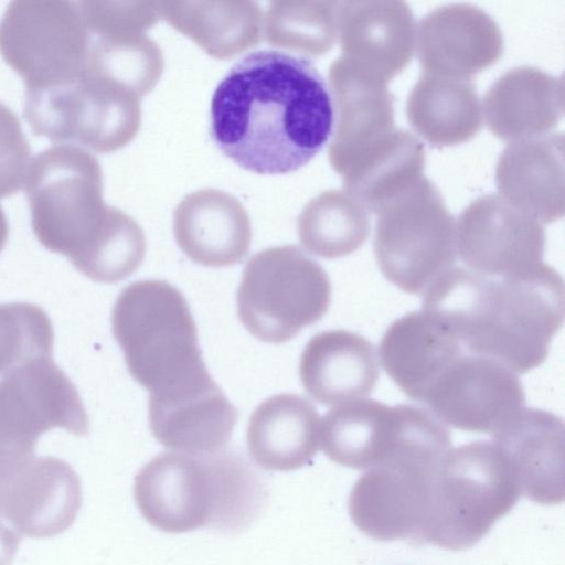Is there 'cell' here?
I'll return each mask as SVG.
<instances>
[{"mask_svg":"<svg viewBox=\"0 0 565 565\" xmlns=\"http://www.w3.org/2000/svg\"><path fill=\"white\" fill-rule=\"evenodd\" d=\"M329 86L310 60L260 50L242 57L217 85L210 131L217 148L258 174L294 172L329 141Z\"/></svg>","mask_w":565,"mask_h":565,"instance_id":"6da1fadb","label":"cell"},{"mask_svg":"<svg viewBox=\"0 0 565 565\" xmlns=\"http://www.w3.org/2000/svg\"><path fill=\"white\" fill-rule=\"evenodd\" d=\"M103 185L96 157L74 145L39 152L24 181L38 241L92 280L115 284L140 267L147 243L132 217L105 203Z\"/></svg>","mask_w":565,"mask_h":565,"instance_id":"7a4b0ae2","label":"cell"},{"mask_svg":"<svg viewBox=\"0 0 565 565\" xmlns=\"http://www.w3.org/2000/svg\"><path fill=\"white\" fill-rule=\"evenodd\" d=\"M564 297L561 274L545 263L507 278L451 267L422 295V311L446 328L467 353L526 373L545 361L563 326Z\"/></svg>","mask_w":565,"mask_h":565,"instance_id":"3957f363","label":"cell"},{"mask_svg":"<svg viewBox=\"0 0 565 565\" xmlns=\"http://www.w3.org/2000/svg\"><path fill=\"white\" fill-rule=\"evenodd\" d=\"M136 504L153 527L184 533L211 527L223 533L246 530L263 511L267 488L244 452H162L134 481Z\"/></svg>","mask_w":565,"mask_h":565,"instance_id":"277c9868","label":"cell"},{"mask_svg":"<svg viewBox=\"0 0 565 565\" xmlns=\"http://www.w3.org/2000/svg\"><path fill=\"white\" fill-rule=\"evenodd\" d=\"M111 329L129 373L150 399L175 398L214 382L188 301L168 281L139 280L124 288L113 308Z\"/></svg>","mask_w":565,"mask_h":565,"instance_id":"5b68a950","label":"cell"},{"mask_svg":"<svg viewBox=\"0 0 565 565\" xmlns=\"http://www.w3.org/2000/svg\"><path fill=\"white\" fill-rule=\"evenodd\" d=\"M451 434L424 407L406 415L397 445L355 481L348 500L354 525L377 541L420 544L429 490Z\"/></svg>","mask_w":565,"mask_h":565,"instance_id":"8992f818","label":"cell"},{"mask_svg":"<svg viewBox=\"0 0 565 565\" xmlns=\"http://www.w3.org/2000/svg\"><path fill=\"white\" fill-rule=\"evenodd\" d=\"M520 495L511 469L492 440L450 448L430 486L420 545L469 548L512 510Z\"/></svg>","mask_w":565,"mask_h":565,"instance_id":"52a82bcc","label":"cell"},{"mask_svg":"<svg viewBox=\"0 0 565 565\" xmlns=\"http://www.w3.org/2000/svg\"><path fill=\"white\" fill-rule=\"evenodd\" d=\"M331 284L323 267L300 247L282 245L247 262L237 288V315L256 339L284 343L328 311Z\"/></svg>","mask_w":565,"mask_h":565,"instance_id":"ba28073f","label":"cell"},{"mask_svg":"<svg viewBox=\"0 0 565 565\" xmlns=\"http://www.w3.org/2000/svg\"><path fill=\"white\" fill-rule=\"evenodd\" d=\"M376 214L373 250L381 273L393 285L422 296L454 267L456 221L426 177Z\"/></svg>","mask_w":565,"mask_h":565,"instance_id":"9c48e42d","label":"cell"},{"mask_svg":"<svg viewBox=\"0 0 565 565\" xmlns=\"http://www.w3.org/2000/svg\"><path fill=\"white\" fill-rule=\"evenodd\" d=\"M140 100L131 92L83 72L57 86L25 90L23 115L36 136L110 153L138 134Z\"/></svg>","mask_w":565,"mask_h":565,"instance_id":"30bf717a","label":"cell"},{"mask_svg":"<svg viewBox=\"0 0 565 565\" xmlns=\"http://www.w3.org/2000/svg\"><path fill=\"white\" fill-rule=\"evenodd\" d=\"M88 43L78 1H11L0 19V54L23 79L25 90L82 75Z\"/></svg>","mask_w":565,"mask_h":565,"instance_id":"8fae6325","label":"cell"},{"mask_svg":"<svg viewBox=\"0 0 565 565\" xmlns=\"http://www.w3.org/2000/svg\"><path fill=\"white\" fill-rule=\"evenodd\" d=\"M55 427L87 436L79 394L51 360L28 362L0 380V481L34 458L38 439Z\"/></svg>","mask_w":565,"mask_h":565,"instance_id":"7c38bea8","label":"cell"},{"mask_svg":"<svg viewBox=\"0 0 565 565\" xmlns=\"http://www.w3.org/2000/svg\"><path fill=\"white\" fill-rule=\"evenodd\" d=\"M543 224L497 194L472 201L456 222V249L467 269L492 278L516 277L543 264Z\"/></svg>","mask_w":565,"mask_h":565,"instance_id":"4fadbf2b","label":"cell"},{"mask_svg":"<svg viewBox=\"0 0 565 565\" xmlns=\"http://www.w3.org/2000/svg\"><path fill=\"white\" fill-rule=\"evenodd\" d=\"M423 403L444 424L493 434L524 408L525 394L515 372L466 352L440 374Z\"/></svg>","mask_w":565,"mask_h":565,"instance_id":"5bb4252c","label":"cell"},{"mask_svg":"<svg viewBox=\"0 0 565 565\" xmlns=\"http://www.w3.org/2000/svg\"><path fill=\"white\" fill-rule=\"evenodd\" d=\"M334 121L328 157L344 177L396 130L394 98L386 83L339 56L329 68Z\"/></svg>","mask_w":565,"mask_h":565,"instance_id":"9a60e30c","label":"cell"},{"mask_svg":"<svg viewBox=\"0 0 565 565\" xmlns=\"http://www.w3.org/2000/svg\"><path fill=\"white\" fill-rule=\"evenodd\" d=\"M82 501L81 480L71 465L34 457L0 481V522L21 536L51 537L73 524Z\"/></svg>","mask_w":565,"mask_h":565,"instance_id":"2e32d148","label":"cell"},{"mask_svg":"<svg viewBox=\"0 0 565 565\" xmlns=\"http://www.w3.org/2000/svg\"><path fill=\"white\" fill-rule=\"evenodd\" d=\"M415 45L423 73L469 79L501 57L503 35L481 8L449 3L420 19Z\"/></svg>","mask_w":565,"mask_h":565,"instance_id":"e0dca14e","label":"cell"},{"mask_svg":"<svg viewBox=\"0 0 565 565\" xmlns=\"http://www.w3.org/2000/svg\"><path fill=\"white\" fill-rule=\"evenodd\" d=\"M337 25L342 56L385 83L413 57L416 24L404 1H338Z\"/></svg>","mask_w":565,"mask_h":565,"instance_id":"ac0fdd59","label":"cell"},{"mask_svg":"<svg viewBox=\"0 0 565 565\" xmlns=\"http://www.w3.org/2000/svg\"><path fill=\"white\" fill-rule=\"evenodd\" d=\"M521 494L541 504L564 499V423L548 411L522 408L491 434Z\"/></svg>","mask_w":565,"mask_h":565,"instance_id":"d6986e66","label":"cell"},{"mask_svg":"<svg viewBox=\"0 0 565 565\" xmlns=\"http://www.w3.org/2000/svg\"><path fill=\"white\" fill-rule=\"evenodd\" d=\"M173 234L180 249L194 263L226 267L248 253L252 225L244 205L221 190L188 194L173 213Z\"/></svg>","mask_w":565,"mask_h":565,"instance_id":"ffe728a7","label":"cell"},{"mask_svg":"<svg viewBox=\"0 0 565 565\" xmlns=\"http://www.w3.org/2000/svg\"><path fill=\"white\" fill-rule=\"evenodd\" d=\"M564 136L510 142L501 152L495 183L500 196L541 223L564 214Z\"/></svg>","mask_w":565,"mask_h":565,"instance_id":"44dd1931","label":"cell"},{"mask_svg":"<svg viewBox=\"0 0 565 565\" xmlns=\"http://www.w3.org/2000/svg\"><path fill=\"white\" fill-rule=\"evenodd\" d=\"M489 129L510 142L545 136L564 114V83L534 66L502 74L488 89L481 106Z\"/></svg>","mask_w":565,"mask_h":565,"instance_id":"7402d4cb","label":"cell"},{"mask_svg":"<svg viewBox=\"0 0 565 565\" xmlns=\"http://www.w3.org/2000/svg\"><path fill=\"white\" fill-rule=\"evenodd\" d=\"M299 375L311 398L334 405L369 395L379 380L380 363L366 338L348 330H328L306 344Z\"/></svg>","mask_w":565,"mask_h":565,"instance_id":"603a6c76","label":"cell"},{"mask_svg":"<svg viewBox=\"0 0 565 565\" xmlns=\"http://www.w3.org/2000/svg\"><path fill=\"white\" fill-rule=\"evenodd\" d=\"M387 375L409 398H424L440 374L466 351L459 341L424 311L396 319L380 343Z\"/></svg>","mask_w":565,"mask_h":565,"instance_id":"cb8c5ba5","label":"cell"},{"mask_svg":"<svg viewBox=\"0 0 565 565\" xmlns=\"http://www.w3.org/2000/svg\"><path fill=\"white\" fill-rule=\"evenodd\" d=\"M249 456L262 468L291 471L311 462L320 446V416L296 394H277L252 413L246 431Z\"/></svg>","mask_w":565,"mask_h":565,"instance_id":"d4e9b609","label":"cell"},{"mask_svg":"<svg viewBox=\"0 0 565 565\" xmlns=\"http://www.w3.org/2000/svg\"><path fill=\"white\" fill-rule=\"evenodd\" d=\"M403 404L366 398L338 404L320 423V446L332 461L367 470L383 461L398 441Z\"/></svg>","mask_w":565,"mask_h":565,"instance_id":"484cf974","label":"cell"},{"mask_svg":"<svg viewBox=\"0 0 565 565\" xmlns=\"http://www.w3.org/2000/svg\"><path fill=\"white\" fill-rule=\"evenodd\" d=\"M237 408L216 382L172 401L148 402L149 427L166 448L188 454L224 448L237 423Z\"/></svg>","mask_w":565,"mask_h":565,"instance_id":"4316f807","label":"cell"},{"mask_svg":"<svg viewBox=\"0 0 565 565\" xmlns=\"http://www.w3.org/2000/svg\"><path fill=\"white\" fill-rule=\"evenodd\" d=\"M158 14L209 55L232 58L258 44L263 11L253 1L157 2Z\"/></svg>","mask_w":565,"mask_h":565,"instance_id":"83f0119b","label":"cell"},{"mask_svg":"<svg viewBox=\"0 0 565 565\" xmlns=\"http://www.w3.org/2000/svg\"><path fill=\"white\" fill-rule=\"evenodd\" d=\"M406 115L434 147L463 143L482 127L481 104L469 79L423 73L408 95Z\"/></svg>","mask_w":565,"mask_h":565,"instance_id":"f1b7e54d","label":"cell"},{"mask_svg":"<svg viewBox=\"0 0 565 565\" xmlns=\"http://www.w3.org/2000/svg\"><path fill=\"white\" fill-rule=\"evenodd\" d=\"M425 158L423 142L396 128L377 151L342 177L344 190L376 214L423 177Z\"/></svg>","mask_w":565,"mask_h":565,"instance_id":"f546056e","label":"cell"},{"mask_svg":"<svg viewBox=\"0 0 565 565\" xmlns=\"http://www.w3.org/2000/svg\"><path fill=\"white\" fill-rule=\"evenodd\" d=\"M302 246L333 259L359 249L370 234L369 211L345 190H328L302 209L297 222Z\"/></svg>","mask_w":565,"mask_h":565,"instance_id":"4dcf8cb0","label":"cell"},{"mask_svg":"<svg viewBox=\"0 0 565 565\" xmlns=\"http://www.w3.org/2000/svg\"><path fill=\"white\" fill-rule=\"evenodd\" d=\"M164 67L162 51L146 33L95 35L84 72L142 97L159 82Z\"/></svg>","mask_w":565,"mask_h":565,"instance_id":"1f68e13d","label":"cell"},{"mask_svg":"<svg viewBox=\"0 0 565 565\" xmlns=\"http://www.w3.org/2000/svg\"><path fill=\"white\" fill-rule=\"evenodd\" d=\"M338 1H274L263 20L273 45L305 56H321L338 39Z\"/></svg>","mask_w":565,"mask_h":565,"instance_id":"d6a6232c","label":"cell"},{"mask_svg":"<svg viewBox=\"0 0 565 565\" xmlns=\"http://www.w3.org/2000/svg\"><path fill=\"white\" fill-rule=\"evenodd\" d=\"M53 339L51 319L41 307L0 303V375L33 360L51 358Z\"/></svg>","mask_w":565,"mask_h":565,"instance_id":"836d02e7","label":"cell"},{"mask_svg":"<svg viewBox=\"0 0 565 565\" xmlns=\"http://www.w3.org/2000/svg\"><path fill=\"white\" fill-rule=\"evenodd\" d=\"M90 34L146 33L160 19L157 2L78 1Z\"/></svg>","mask_w":565,"mask_h":565,"instance_id":"e575fe53","label":"cell"},{"mask_svg":"<svg viewBox=\"0 0 565 565\" xmlns=\"http://www.w3.org/2000/svg\"><path fill=\"white\" fill-rule=\"evenodd\" d=\"M31 162V147L15 113L0 102V199L21 190Z\"/></svg>","mask_w":565,"mask_h":565,"instance_id":"d590c367","label":"cell"},{"mask_svg":"<svg viewBox=\"0 0 565 565\" xmlns=\"http://www.w3.org/2000/svg\"><path fill=\"white\" fill-rule=\"evenodd\" d=\"M21 535L0 522V565H10L15 556Z\"/></svg>","mask_w":565,"mask_h":565,"instance_id":"8d00e7d4","label":"cell"},{"mask_svg":"<svg viewBox=\"0 0 565 565\" xmlns=\"http://www.w3.org/2000/svg\"><path fill=\"white\" fill-rule=\"evenodd\" d=\"M8 236H9L8 221H7V217H6V214L2 210V207L0 206V253L6 246Z\"/></svg>","mask_w":565,"mask_h":565,"instance_id":"74e56055","label":"cell"}]
</instances>
